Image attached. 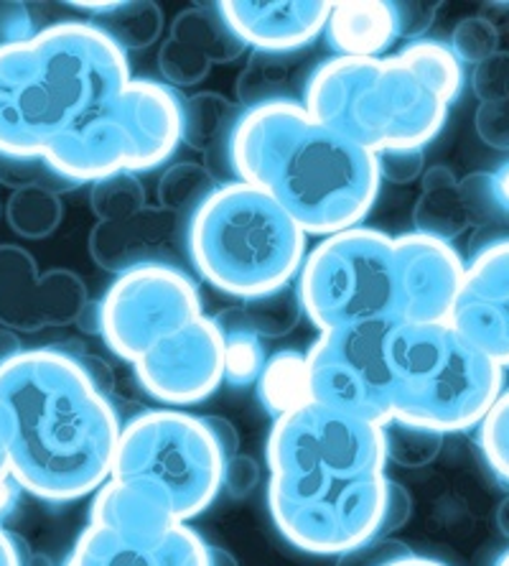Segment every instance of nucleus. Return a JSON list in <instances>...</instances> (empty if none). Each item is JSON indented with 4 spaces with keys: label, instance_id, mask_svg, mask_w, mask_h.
Listing matches in <instances>:
<instances>
[{
    "label": "nucleus",
    "instance_id": "obj_55",
    "mask_svg": "<svg viewBox=\"0 0 509 566\" xmlns=\"http://www.w3.org/2000/svg\"><path fill=\"white\" fill-rule=\"evenodd\" d=\"M390 566H448V564L438 562V559H428V556L411 554V556H405V559H397L395 564H390Z\"/></svg>",
    "mask_w": 509,
    "mask_h": 566
},
{
    "label": "nucleus",
    "instance_id": "obj_17",
    "mask_svg": "<svg viewBox=\"0 0 509 566\" xmlns=\"http://www.w3.org/2000/svg\"><path fill=\"white\" fill-rule=\"evenodd\" d=\"M189 220L148 205L132 218L97 222L89 232V255L99 269L115 276L150 265L189 271Z\"/></svg>",
    "mask_w": 509,
    "mask_h": 566
},
{
    "label": "nucleus",
    "instance_id": "obj_27",
    "mask_svg": "<svg viewBox=\"0 0 509 566\" xmlns=\"http://www.w3.org/2000/svg\"><path fill=\"white\" fill-rule=\"evenodd\" d=\"M395 56L411 66L415 77L438 99H444L446 105L462 97L466 85L464 64L448 44H441V41L433 39H418L405 44Z\"/></svg>",
    "mask_w": 509,
    "mask_h": 566
},
{
    "label": "nucleus",
    "instance_id": "obj_41",
    "mask_svg": "<svg viewBox=\"0 0 509 566\" xmlns=\"http://www.w3.org/2000/svg\"><path fill=\"white\" fill-rule=\"evenodd\" d=\"M380 179L390 185H413L425 174L423 148H390L378 154Z\"/></svg>",
    "mask_w": 509,
    "mask_h": 566
},
{
    "label": "nucleus",
    "instance_id": "obj_57",
    "mask_svg": "<svg viewBox=\"0 0 509 566\" xmlns=\"http://www.w3.org/2000/svg\"><path fill=\"white\" fill-rule=\"evenodd\" d=\"M212 566H237V562L220 546H212Z\"/></svg>",
    "mask_w": 509,
    "mask_h": 566
},
{
    "label": "nucleus",
    "instance_id": "obj_1",
    "mask_svg": "<svg viewBox=\"0 0 509 566\" xmlns=\"http://www.w3.org/2000/svg\"><path fill=\"white\" fill-rule=\"evenodd\" d=\"M0 431L23 493L62 505L113 478L123 421L74 349L33 347L0 365Z\"/></svg>",
    "mask_w": 509,
    "mask_h": 566
},
{
    "label": "nucleus",
    "instance_id": "obj_33",
    "mask_svg": "<svg viewBox=\"0 0 509 566\" xmlns=\"http://www.w3.org/2000/svg\"><path fill=\"white\" fill-rule=\"evenodd\" d=\"M148 207V195L138 174L123 171L99 179L89 187V210L99 222H118L132 218Z\"/></svg>",
    "mask_w": 509,
    "mask_h": 566
},
{
    "label": "nucleus",
    "instance_id": "obj_31",
    "mask_svg": "<svg viewBox=\"0 0 509 566\" xmlns=\"http://www.w3.org/2000/svg\"><path fill=\"white\" fill-rule=\"evenodd\" d=\"M222 185L214 174L206 169V164L199 161H179L171 164L169 169L158 179V207L163 210L191 218L206 199H210Z\"/></svg>",
    "mask_w": 509,
    "mask_h": 566
},
{
    "label": "nucleus",
    "instance_id": "obj_7",
    "mask_svg": "<svg viewBox=\"0 0 509 566\" xmlns=\"http://www.w3.org/2000/svg\"><path fill=\"white\" fill-rule=\"evenodd\" d=\"M183 99L166 82L132 77L46 156L49 169L72 189L113 174L158 169L183 144Z\"/></svg>",
    "mask_w": 509,
    "mask_h": 566
},
{
    "label": "nucleus",
    "instance_id": "obj_4",
    "mask_svg": "<svg viewBox=\"0 0 509 566\" xmlns=\"http://www.w3.org/2000/svg\"><path fill=\"white\" fill-rule=\"evenodd\" d=\"M308 232L245 181L222 185L189 220L191 269L240 302L286 289L306 261Z\"/></svg>",
    "mask_w": 509,
    "mask_h": 566
},
{
    "label": "nucleus",
    "instance_id": "obj_23",
    "mask_svg": "<svg viewBox=\"0 0 509 566\" xmlns=\"http://www.w3.org/2000/svg\"><path fill=\"white\" fill-rule=\"evenodd\" d=\"M240 115L242 107L235 99L212 90L183 99V144L206 156V169L220 185L237 181L230 161V138Z\"/></svg>",
    "mask_w": 509,
    "mask_h": 566
},
{
    "label": "nucleus",
    "instance_id": "obj_18",
    "mask_svg": "<svg viewBox=\"0 0 509 566\" xmlns=\"http://www.w3.org/2000/svg\"><path fill=\"white\" fill-rule=\"evenodd\" d=\"M397 322H448L466 276V261L454 243L423 232L395 238Z\"/></svg>",
    "mask_w": 509,
    "mask_h": 566
},
{
    "label": "nucleus",
    "instance_id": "obj_26",
    "mask_svg": "<svg viewBox=\"0 0 509 566\" xmlns=\"http://www.w3.org/2000/svg\"><path fill=\"white\" fill-rule=\"evenodd\" d=\"M296 77V54L253 52L237 77V105H242V111H253V107L298 99Z\"/></svg>",
    "mask_w": 509,
    "mask_h": 566
},
{
    "label": "nucleus",
    "instance_id": "obj_40",
    "mask_svg": "<svg viewBox=\"0 0 509 566\" xmlns=\"http://www.w3.org/2000/svg\"><path fill=\"white\" fill-rule=\"evenodd\" d=\"M471 90L479 97V103L491 99H509V52L499 49L489 60L474 66Z\"/></svg>",
    "mask_w": 509,
    "mask_h": 566
},
{
    "label": "nucleus",
    "instance_id": "obj_6",
    "mask_svg": "<svg viewBox=\"0 0 509 566\" xmlns=\"http://www.w3.org/2000/svg\"><path fill=\"white\" fill-rule=\"evenodd\" d=\"M304 105L314 118L370 154L425 148L446 126L448 105L392 56L321 62L306 77Z\"/></svg>",
    "mask_w": 509,
    "mask_h": 566
},
{
    "label": "nucleus",
    "instance_id": "obj_54",
    "mask_svg": "<svg viewBox=\"0 0 509 566\" xmlns=\"http://www.w3.org/2000/svg\"><path fill=\"white\" fill-rule=\"evenodd\" d=\"M11 480H13L11 460H8V447H6L3 431H0V488H3L6 482H11Z\"/></svg>",
    "mask_w": 509,
    "mask_h": 566
},
{
    "label": "nucleus",
    "instance_id": "obj_48",
    "mask_svg": "<svg viewBox=\"0 0 509 566\" xmlns=\"http://www.w3.org/2000/svg\"><path fill=\"white\" fill-rule=\"evenodd\" d=\"M489 189L499 224H509V158L499 164L495 171H489Z\"/></svg>",
    "mask_w": 509,
    "mask_h": 566
},
{
    "label": "nucleus",
    "instance_id": "obj_25",
    "mask_svg": "<svg viewBox=\"0 0 509 566\" xmlns=\"http://www.w3.org/2000/svg\"><path fill=\"white\" fill-rule=\"evenodd\" d=\"M171 36L194 46L212 64H230L247 52V44L230 27L227 15L222 13L220 3H197L183 8L171 23Z\"/></svg>",
    "mask_w": 509,
    "mask_h": 566
},
{
    "label": "nucleus",
    "instance_id": "obj_12",
    "mask_svg": "<svg viewBox=\"0 0 509 566\" xmlns=\"http://www.w3.org/2000/svg\"><path fill=\"white\" fill-rule=\"evenodd\" d=\"M397 322H364L321 332L308 347L311 401L382 423L392 421L388 335Z\"/></svg>",
    "mask_w": 509,
    "mask_h": 566
},
{
    "label": "nucleus",
    "instance_id": "obj_8",
    "mask_svg": "<svg viewBox=\"0 0 509 566\" xmlns=\"http://www.w3.org/2000/svg\"><path fill=\"white\" fill-rule=\"evenodd\" d=\"M296 289L319 332L397 322L395 238L364 224L333 232L306 255Z\"/></svg>",
    "mask_w": 509,
    "mask_h": 566
},
{
    "label": "nucleus",
    "instance_id": "obj_59",
    "mask_svg": "<svg viewBox=\"0 0 509 566\" xmlns=\"http://www.w3.org/2000/svg\"><path fill=\"white\" fill-rule=\"evenodd\" d=\"M0 214H3V202H0Z\"/></svg>",
    "mask_w": 509,
    "mask_h": 566
},
{
    "label": "nucleus",
    "instance_id": "obj_9",
    "mask_svg": "<svg viewBox=\"0 0 509 566\" xmlns=\"http://www.w3.org/2000/svg\"><path fill=\"white\" fill-rule=\"evenodd\" d=\"M220 444L204 416L153 409L123 423L113 478L156 488L177 518L189 523L210 507L224 488Z\"/></svg>",
    "mask_w": 509,
    "mask_h": 566
},
{
    "label": "nucleus",
    "instance_id": "obj_45",
    "mask_svg": "<svg viewBox=\"0 0 509 566\" xmlns=\"http://www.w3.org/2000/svg\"><path fill=\"white\" fill-rule=\"evenodd\" d=\"M261 482V468L250 454H235L224 464V488L232 497H247Z\"/></svg>",
    "mask_w": 509,
    "mask_h": 566
},
{
    "label": "nucleus",
    "instance_id": "obj_43",
    "mask_svg": "<svg viewBox=\"0 0 509 566\" xmlns=\"http://www.w3.org/2000/svg\"><path fill=\"white\" fill-rule=\"evenodd\" d=\"M411 554L413 552L403 544V541L372 538L367 541V544L352 548V552L341 554L337 559V566H390Z\"/></svg>",
    "mask_w": 509,
    "mask_h": 566
},
{
    "label": "nucleus",
    "instance_id": "obj_11",
    "mask_svg": "<svg viewBox=\"0 0 509 566\" xmlns=\"http://www.w3.org/2000/svg\"><path fill=\"white\" fill-rule=\"evenodd\" d=\"M271 478L354 480L388 468L382 423L308 401L273 419L268 444Z\"/></svg>",
    "mask_w": 509,
    "mask_h": 566
},
{
    "label": "nucleus",
    "instance_id": "obj_56",
    "mask_svg": "<svg viewBox=\"0 0 509 566\" xmlns=\"http://www.w3.org/2000/svg\"><path fill=\"white\" fill-rule=\"evenodd\" d=\"M497 528L502 531L505 538H509V495L505 497L502 503H499V511H497Z\"/></svg>",
    "mask_w": 509,
    "mask_h": 566
},
{
    "label": "nucleus",
    "instance_id": "obj_51",
    "mask_svg": "<svg viewBox=\"0 0 509 566\" xmlns=\"http://www.w3.org/2000/svg\"><path fill=\"white\" fill-rule=\"evenodd\" d=\"M448 187H458V179L456 174L448 169L444 164H436V166H428L421 179V189L428 191V189H448Z\"/></svg>",
    "mask_w": 509,
    "mask_h": 566
},
{
    "label": "nucleus",
    "instance_id": "obj_3",
    "mask_svg": "<svg viewBox=\"0 0 509 566\" xmlns=\"http://www.w3.org/2000/svg\"><path fill=\"white\" fill-rule=\"evenodd\" d=\"M130 80L128 54L89 21L0 46V158L46 161Z\"/></svg>",
    "mask_w": 509,
    "mask_h": 566
},
{
    "label": "nucleus",
    "instance_id": "obj_53",
    "mask_svg": "<svg viewBox=\"0 0 509 566\" xmlns=\"http://www.w3.org/2000/svg\"><path fill=\"white\" fill-rule=\"evenodd\" d=\"M77 327H79V332H85V335H99V332H103V314H99V302H89L85 306V312H82L77 319Z\"/></svg>",
    "mask_w": 509,
    "mask_h": 566
},
{
    "label": "nucleus",
    "instance_id": "obj_38",
    "mask_svg": "<svg viewBox=\"0 0 509 566\" xmlns=\"http://www.w3.org/2000/svg\"><path fill=\"white\" fill-rule=\"evenodd\" d=\"M499 39H502V33H499L497 23L487 19V15H466L450 31L448 46L454 49L462 64L477 66L499 52Z\"/></svg>",
    "mask_w": 509,
    "mask_h": 566
},
{
    "label": "nucleus",
    "instance_id": "obj_13",
    "mask_svg": "<svg viewBox=\"0 0 509 566\" xmlns=\"http://www.w3.org/2000/svg\"><path fill=\"white\" fill-rule=\"evenodd\" d=\"M99 314L107 349L132 365L161 339L204 316V310L189 271L150 265L115 279L99 298Z\"/></svg>",
    "mask_w": 509,
    "mask_h": 566
},
{
    "label": "nucleus",
    "instance_id": "obj_10",
    "mask_svg": "<svg viewBox=\"0 0 509 566\" xmlns=\"http://www.w3.org/2000/svg\"><path fill=\"white\" fill-rule=\"evenodd\" d=\"M390 497L385 472L354 480H268V511L290 546L306 554L341 556L380 538Z\"/></svg>",
    "mask_w": 509,
    "mask_h": 566
},
{
    "label": "nucleus",
    "instance_id": "obj_28",
    "mask_svg": "<svg viewBox=\"0 0 509 566\" xmlns=\"http://www.w3.org/2000/svg\"><path fill=\"white\" fill-rule=\"evenodd\" d=\"M257 398L273 419L311 401L306 355L296 349H280L271 355L261 380H257Z\"/></svg>",
    "mask_w": 509,
    "mask_h": 566
},
{
    "label": "nucleus",
    "instance_id": "obj_14",
    "mask_svg": "<svg viewBox=\"0 0 509 566\" xmlns=\"http://www.w3.org/2000/svg\"><path fill=\"white\" fill-rule=\"evenodd\" d=\"M140 388L158 403L191 406L216 394L224 382V332L214 316L173 332L132 363Z\"/></svg>",
    "mask_w": 509,
    "mask_h": 566
},
{
    "label": "nucleus",
    "instance_id": "obj_32",
    "mask_svg": "<svg viewBox=\"0 0 509 566\" xmlns=\"http://www.w3.org/2000/svg\"><path fill=\"white\" fill-rule=\"evenodd\" d=\"M413 222L415 232L444 240V243H454L471 228L458 187L421 191V199L413 207Z\"/></svg>",
    "mask_w": 509,
    "mask_h": 566
},
{
    "label": "nucleus",
    "instance_id": "obj_5",
    "mask_svg": "<svg viewBox=\"0 0 509 566\" xmlns=\"http://www.w3.org/2000/svg\"><path fill=\"white\" fill-rule=\"evenodd\" d=\"M392 421L456 434L479 427L505 394V368L450 322H397L388 335Z\"/></svg>",
    "mask_w": 509,
    "mask_h": 566
},
{
    "label": "nucleus",
    "instance_id": "obj_15",
    "mask_svg": "<svg viewBox=\"0 0 509 566\" xmlns=\"http://www.w3.org/2000/svg\"><path fill=\"white\" fill-rule=\"evenodd\" d=\"M92 302L85 281L66 269L39 271L21 245H0V327L36 335L70 327Z\"/></svg>",
    "mask_w": 509,
    "mask_h": 566
},
{
    "label": "nucleus",
    "instance_id": "obj_46",
    "mask_svg": "<svg viewBox=\"0 0 509 566\" xmlns=\"http://www.w3.org/2000/svg\"><path fill=\"white\" fill-rule=\"evenodd\" d=\"M438 13V3H395L397 33L403 39L418 41L433 27Z\"/></svg>",
    "mask_w": 509,
    "mask_h": 566
},
{
    "label": "nucleus",
    "instance_id": "obj_34",
    "mask_svg": "<svg viewBox=\"0 0 509 566\" xmlns=\"http://www.w3.org/2000/svg\"><path fill=\"white\" fill-rule=\"evenodd\" d=\"M265 365H268V353L261 337L250 332H224V380L230 386H257Z\"/></svg>",
    "mask_w": 509,
    "mask_h": 566
},
{
    "label": "nucleus",
    "instance_id": "obj_2",
    "mask_svg": "<svg viewBox=\"0 0 509 566\" xmlns=\"http://www.w3.org/2000/svg\"><path fill=\"white\" fill-rule=\"evenodd\" d=\"M235 179L273 197L308 235L357 228L378 202V156L314 118L304 99L242 111L230 138Z\"/></svg>",
    "mask_w": 509,
    "mask_h": 566
},
{
    "label": "nucleus",
    "instance_id": "obj_49",
    "mask_svg": "<svg viewBox=\"0 0 509 566\" xmlns=\"http://www.w3.org/2000/svg\"><path fill=\"white\" fill-rule=\"evenodd\" d=\"M204 421H206V427L212 429L216 444H220L222 454L227 457V460L230 457L240 454V434H237L235 423L222 419V416H204Z\"/></svg>",
    "mask_w": 509,
    "mask_h": 566
},
{
    "label": "nucleus",
    "instance_id": "obj_58",
    "mask_svg": "<svg viewBox=\"0 0 509 566\" xmlns=\"http://www.w3.org/2000/svg\"><path fill=\"white\" fill-rule=\"evenodd\" d=\"M495 566H509V548H507L502 556H499V559L495 562Z\"/></svg>",
    "mask_w": 509,
    "mask_h": 566
},
{
    "label": "nucleus",
    "instance_id": "obj_37",
    "mask_svg": "<svg viewBox=\"0 0 509 566\" xmlns=\"http://www.w3.org/2000/svg\"><path fill=\"white\" fill-rule=\"evenodd\" d=\"M479 449L491 474L509 485V390L497 398L479 423Z\"/></svg>",
    "mask_w": 509,
    "mask_h": 566
},
{
    "label": "nucleus",
    "instance_id": "obj_35",
    "mask_svg": "<svg viewBox=\"0 0 509 566\" xmlns=\"http://www.w3.org/2000/svg\"><path fill=\"white\" fill-rule=\"evenodd\" d=\"M212 60L199 49L169 36L158 52V72L169 87H197L210 77Z\"/></svg>",
    "mask_w": 509,
    "mask_h": 566
},
{
    "label": "nucleus",
    "instance_id": "obj_22",
    "mask_svg": "<svg viewBox=\"0 0 509 566\" xmlns=\"http://www.w3.org/2000/svg\"><path fill=\"white\" fill-rule=\"evenodd\" d=\"M327 44L337 56L378 60L400 39L395 3L388 0H360V3H331Z\"/></svg>",
    "mask_w": 509,
    "mask_h": 566
},
{
    "label": "nucleus",
    "instance_id": "obj_39",
    "mask_svg": "<svg viewBox=\"0 0 509 566\" xmlns=\"http://www.w3.org/2000/svg\"><path fill=\"white\" fill-rule=\"evenodd\" d=\"M458 195H462L466 214H469V222L474 228L477 230L499 228L495 202H491L489 171H477V174H469V177H464L458 181Z\"/></svg>",
    "mask_w": 509,
    "mask_h": 566
},
{
    "label": "nucleus",
    "instance_id": "obj_20",
    "mask_svg": "<svg viewBox=\"0 0 509 566\" xmlns=\"http://www.w3.org/2000/svg\"><path fill=\"white\" fill-rule=\"evenodd\" d=\"M230 27L255 52L296 54L327 31L331 3L316 0H227L220 3Z\"/></svg>",
    "mask_w": 509,
    "mask_h": 566
},
{
    "label": "nucleus",
    "instance_id": "obj_29",
    "mask_svg": "<svg viewBox=\"0 0 509 566\" xmlns=\"http://www.w3.org/2000/svg\"><path fill=\"white\" fill-rule=\"evenodd\" d=\"M92 27L105 31L125 54L144 52L161 39L166 15L153 0H120V6L103 19H92Z\"/></svg>",
    "mask_w": 509,
    "mask_h": 566
},
{
    "label": "nucleus",
    "instance_id": "obj_50",
    "mask_svg": "<svg viewBox=\"0 0 509 566\" xmlns=\"http://www.w3.org/2000/svg\"><path fill=\"white\" fill-rule=\"evenodd\" d=\"M0 566H26L23 548L11 531L0 526Z\"/></svg>",
    "mask_w": 509,
    "mask_h": 566
},
{
    "label": "nucleus",
    "instance_id": "obj_16",
    "mask_svg": "<svg viewBox=\"0 0 509 566\" xmlns=\"http://www.w3.org/2000/svg\"><path fill=\"white\" fill-rule=\"evenodd\" d=\"M450 324L484 355L509 365V235L471 251Z\"/></svg>",
    "mask_w": 509,
    "mask_h": 566
},
{
    "label": "nucleus",
    "instance_id": "obj_42",
    "mask_svg": "<svg viewBox=\"0 0 509 566\" xmlns=\"http://www.w3.org/2000/svg\"><path fill=\"white\" fill-rule=\"evenodd\" d=\"M474 128L484 146L495 148V151H509V99L479 103Z\"/></svg>",
    "mask_w": 509,
    "mask_h": 566
},
{
    "label": "nucleus",
    "instance_id": "obj_44",
    "mask_svg": "<svg viewBox=\"0 0 509 566\" xmlns=\"http://www.w3.org/2000/svg\"><path fill=\"white\" fill-rule=\"evenodd\" d=\"M41 29L26 3H0V46L19 44L36 36Z\"/></svg>",
    "mask_w": 509,
    "mask_h": 566
},
{
    "label": "nucleus",
    "instance_id": "obj_24",
    "mask_svg": "<svg viewBox=\"0 0 509 566\" xmlns=\"http://www.w3.org/2000/svg\"><path fill=\"white\" fill-rule=\"evenodd\" d=\"M304 314L296 283L286 289L273 291V294L247 298L227 310L216 312L214 322L222 332H250L261 339H278L296 329V324Z\"/></svg>",
    "mask_w": 509,
    "mask_h": 566
},
{
    "label": "nucleus",
    "instance_id": "obj_21",
    "mask_svg": "<svg viewBox=\"0 0 509 566\" xmlns=\"http://www.w3.org/2000/svg\"><path fill=\"white\" fill-rule=\"evenodd\" d=\"M92 526L110 528L123 536H163L177 528L179 521L171 503L156 488L136 480L110 478L92 495Z\"/></svg>",
    "mask_w": 509,
    "mask_h": 566
},
{
    "label": "nucleus",
    "instance_id": "obj_36",
    "mask_svg": "<svg viewBox=\"0 0 509 566\" xmlns=\"http://www.w3.org/2000/svg\"><path fill=\"white\" fill-rule=\"evenodd\" d=\"M385 441H388V462H397L403 468H425L436 460L441 452V441L444 434L436 431L407 427V423L390 421L385 427Z\"/></svg>",
    "mask_w": 509,
    "mask_h": 566
},
{
    "label": "nucleus",
    "instance_id": "obj_52",
    "mask_svg": "<svg viewBox=\"0 0 509 566\" xmlns=\"http://www.w3.org/2000/svg\"><path fill=\"white\" fill-rule=\"evenodd\" d=\"M21 353H26V347L21 345L19 332L0 327V365L11 363L13 357H19Z\"/></svg>",
    "mask_w": 509,
    "mask_h": 566
},
{
    "label": "nucleus",
    "instance_id": "obj_30",
    "mask_svg": "<svg viewBox=\"0 0 509 566\" xmlns=\"http://www.w3.org/2000/svg\"><path fill=\"white\" fill-rule=\"evenodd\" d=\"M3 214L8 228L23 240H46L60 230L64 205L60 191L46 187L13 189L6 199Z\"/></svg>",
    "mask_w": 509,
    "mask_h": 566
},
{
    "label": "nucleus",
    "instance_id": "obj_19",
    "mask_svg": "<svg viewBox=\"0 0 509 566\" xmlns=\"http://www.w3.org/2000/svg\"><path fill=\"white\" fill-rule=\"evenodd\" d=\"M64 566H212V546L189 523L150 538L123 536L89 523Z\"/></svg>",
    "mask_w": 509,
    "mask_h": 566
},
{
    "label": "nucleus",
    "instance_id": "obj_47",
    "mask_svg": "<svg viewBox=\"0 0 509 566\" xmlns=\"http://www.w3.org/2000/svg\"><path fill=\"white\" fill-rule=\"evenodd\" d=\"M413 513V497L407 490L400 485V482L390 480V497H388V511H385V523H382L380 538H390L407 523Z\"/></svg>",
    "mask_w": 509,
    "mask_h": 566
}]
</instances>
